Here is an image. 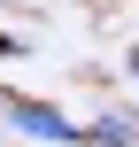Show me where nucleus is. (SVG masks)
<instances>
[{"label":"nucleus","mask_w":139,"mask_h":147,"mask_svg":"<svg viewBox=\"0 0 139 147\" xmlns=\"http://www.w3.org/2000/svg\"><path fill=\"white\" fill-rule=\"evenodd\" d=\"M0 116L15 124V132H31V140H85V124H70L62 109H46V101H23V93H0Z\"/></svg>","instance_id":"1"},{"label":"nucleus","mask_w":139,"mask_h":147,"mask_svg":"<svg viewBox=\"0 0 139 147\" xmlns=\"http://www.w3.org/2000/svg\"><path fill=\"white\" fill-rule=\"evenodd\" d=\"M8 54H23V39H8V31H0V62H8Z\"/></svg>","instance_id":"3"},{"label":"nucleus","mask_w":139,"mask_h":147,"mask_svg":"<svg viewBox=\"0 0 139 147\" xmlns=\"http://www.w3.org/2000/svg\"><path fill=\"white\" fill-rule=\"evenodd\" d=\"M85 140H93V147H139V109H108V116H93Z\"/></svg>","instance_id":"2"},{"label":"nucleus","mask_w":139,"mask_h":147,"mask_svg":"<svg viewBox=\"0 0 139 147\" xmlns=\"http://www.w3.org/2000/svg\"><path fill=\"white\" fill-rule=\"evenodd\" d=\"M132 70H139V54H132Z\"/></svg>","instance_id":"4"}]
</instances>
